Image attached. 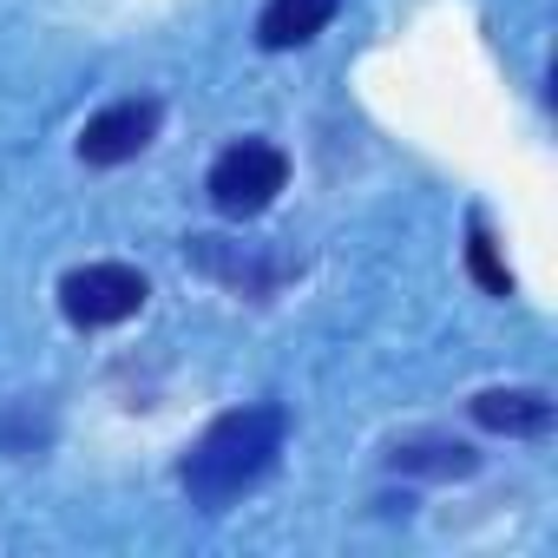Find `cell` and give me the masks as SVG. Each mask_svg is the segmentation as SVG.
Listing matches in <instances>:
<instances>
[{
    "label": "cell",
    "mask_w": 558,
    "mask_h": 558,
    "mask_svg": "<svg viewBox=\"0 0 558 558\" xmlns=\"http://www.w3.org/2000/svg\"><path fill=\"white\" fill-rule=\"evenodd\" d=\"M466 269H473V283L486 290V296H512V269H506V256H499V243H493V230L473 217V230H466Z\"/></svg>",
    "instance_id": "cell-8"
},
{
    "label": "cell",
    "mask_w": 558,
    "mask_h": 558,
    "mask_svg": "<svg viewBox=\"0 0 558 558\" xmlns=\"http://www.w3.org/2000/svg\"><path fill=\"white\" fill-rule=\"evenodd\" d=\"M145 296H151V283L132 263H86V269L60 276V316L73 329H119L145 310Z\"/></svg>",
    "instance_id": "cell-2"
},
{
    "label": "cell",
    "mask_w": 558,
    "mask_h": 558,
    "mask_svg": "<svg viewBox=\"0 0 558 558\" xmlns=\"http://www.w3.org/2000/svg\"><path fill=\"white\" fill-rule=\"evenodd\" d=\"M283 184H290V158L276 151L269 138H236L230 151H217V165H210V204L223 210V217H263L276 197H283Z\"/></svg>",
    "instance_id": "cell-3"
},
{
    "label": "cell",
    "mask_w": 558,
    "mask_h": 558,
    "mask_svg": "<svg viewBox=\"0 0 558 558\" xmlns=\"http://www.w3.org/2000/svg\"><path fill=\"white\" fill-rule=\"evenodd\" d=\"M342 0H269L263 21H256V47L263 53H290V47H310L329 21H336Z\"/></svg>",
    "instance_id": "cell-5"
},
{
    "label": "cell",
    "mask_w": 558,
    "mask_h": 558,
    "mask_svg": "<svg viewBox=\"0 0 558 558\" xmlns=\"http://www.w3.org/2000/svg\"><path fill=\"white\" fill-rule=\"evenodd\" d=\"M388 466L395 473H427V480H466V473H480V453L466 447V440H401L395 453H388Z\"/></svg>",
    "instance_id": "cell-7"
},
{
    "label": "cell",
    "mask_w": 558,
    "mask_h": 558,
    "mask_svg": "<svg viewBox=\"0 0 558 558\" xmlns=\"http://www.w3.org/2000/svg\"><path fill=\"white\" fill-rule=\"evenodd\" d=\"M473 421H480L486 434L532 440V434L551 427V401H545L538 388H486V395H473Z\"/></svg>",
    "instance_id": "cell-6"
},
{
    "label": "cell",
    "mask_w": 558,
    "mask_h": 558,
    "mask_svg": "<svg viewBox=\"0 0 558 558\" xmlns=\"http://www.w3.org/2000/svg\"><path fill=\"white\" fill-rule=\"evenodd\" d=\"M283 434H290V414L276 401H250V408H230L217 414L178 460V486L197 499V506H230L236 493L263 486L276 453H283Z\"/></svg>",
    "instance_id": "cell-1"
},
{
    "label": "cell",
    "mask_w": 558,
    "mask_h": 558,
    "mask_svg": "<svg viewBox=\"0 0 558 558\" xmlns=\"http://www.w3.org/2000/svg\"><path fill=\"white\" fill-rule=\"evenodd\" d=\"M158 119H165V106H158V99H119V106L93 112V119H86V132H80V158H86V165H99V171L132 165V158L158 138Z\"/></svg>",
    "instance_id": "cell-4"
}]
</instances>
